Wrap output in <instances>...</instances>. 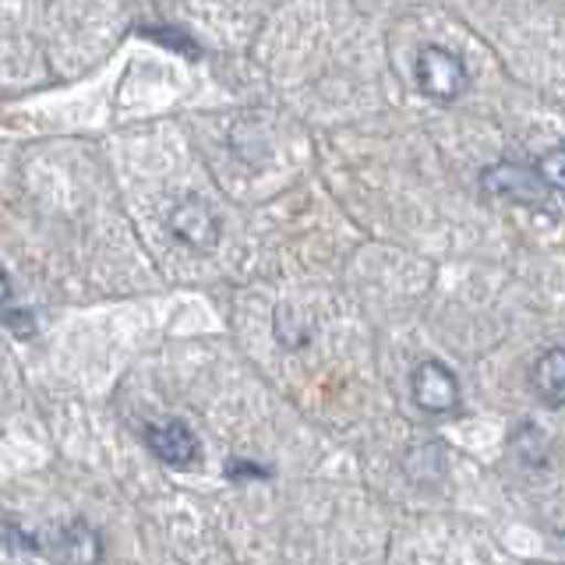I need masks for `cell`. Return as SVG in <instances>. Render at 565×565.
Listing matches in <instances>:
<instances>
[{
  "mask_svg": "<svg viewBox=\"0 0 565 565\" xmlns=\"http://www.w3.org/2000/svg\"><path fill=\"white\" fill-rule=\"evenodd\" d=\"M481 188L491 199L502 202H516L526 209H541L547 202H562V194H555L544 184V177L537 173V167L526 163H491L481 173Z\"/></svg>",
  "mask_w": 565,
  "mask_h": 565,
  "instance_id": "obj_1",
  "label": "cell"
},
{
  "mask_svg": "<svg viewBox=\"0 0 565 565\" xmlns=\"http://www.w3.org/2000/svg\"><path fill=\"white\" fill-rule=\"evenodd\" d=\"M417 85L428 99L449 103L459 93H467L470 71L459 53H452L446 46H424L417 53Z\"/></svg>",
  "mask_w": 565,
  "mask_h": 565,
  "instance_id": "obj_2",
  "label": "cell"
},
{
  "mask_svg": "<svg viewBox=\"0 0 565 565\" xmlns=\"http://www.w3.org/2000/svg\"><path fill=\"white\" fill-rule=\"evenodd\" d=\"M170 234L181 244L194 247V252H209V247L220 244V216L205 199L188 194L170 212Z\"/></svg>",
  "mask_w": 565,
  "mask_h": 565,
  "instance_id": "obj_3",
  "label": "cell"
},
{
  "mask_svg": "<svg viewBox=\"0 0 565 565\" xmlns=\"http://www.w3.org/2000/svg\"><path fill=\"white\" fill-rule=\"evenodd\" d=\"M146 446L159 463H167L173 470H191L202 459V441L184 420H167V424H152L146 431Z\"/></svg>",
  "mask_w": 565,
  "mask_h": 565,
  "instance_id": "obj_4",
  "label": "cell"
},
{
  "mask_svg": "<svg viewBox=\"0 0 565 565\" xmlns=\"http://www.w3.org/2000/svg\"><path fill=\"white\" fill-rule=\"evenodd\" d=\"M411 388H414L417 406H420V411H428V414H449V411H456V403H459V382L441 361L417 364Z\"/></svg>",
  "mask_w": 565,
  "mask_h": 565,
  "instance_id": "obj_5",
  "label": "cell"
},
{
  "mask_svg": "<svg viewBox=\"0 0 565 565\" xmlns=\"http://www.w3.org/2000/svg\"><path fill=\"white\" fill-rule=\"evenodd\" d=\"M530 385H534V393L552 406V411H558L565 399V350L562 347L541 353L534 371H530Z\"/></svg>",
  "mask_w": 565,
  "mask_h": 565,
  "instance_id": "obj_6",
  "label": "cell"
},
{
  "mask_svg": "<svg viewBox=\"0 0 565 565\" xmlns=\"http://www.w3.org/2000/svg\"><path fill=\"white\" fill-rule=\"evenodd\" d=\"M53 558H64V562H99L103 558V544L96 530H88L85 523H75L61 530V541H57V552Z\"/></svg>",
  "mask_w": 565,
  "mask_h": 565,
  "instance_id": "obj_7",
  "label": "cell"
},
{
  "mask_svg": "<svg viewBox=\"0 0 565 565\" xmlns=\"http://www.w3.org/2000/svg\"><path fill=\"white\" fill-rule=\"evenodd\" d=\"M537 173L544 177V184L552 188L555 194L565 191V149H552L547 156L537 159Z\"/></svg>",
  "mask_w": 565,
  "mask_h": 565,
  "instance_id": "obj_8",
  "label": "cell"
},
{
  "mask_svg": "<svg viewBox=\"0 0 565 565\" xmlns=\"http://www.w3.org/2000/svg\"><path fill=\"white\" fill-rule=\"evenodd\" d=\"M226 477L230 481H258V477H273V467H258V463L234 459V463H226Z\"/></svg>",
  "mask_w": 565,
  "mask_h": 565,
  "instance_id": "obj_9",
  "label": "cell"
},
{
  "mask_svg": "<svg viewBox=\"0 0 565 565\" xmlns=\"http://www.w3.org/2000/svg\"><path fill=\"white\" fill-rule=\"evenodd\" d=\"M0 322H4L8 329H14L18 335H32L35 332V318L29 311H14V308H0Z\"/></svg>",
  "mask_w": 565,
  "mask_h": 565,
  "instance_id": "obj_10",
  "label": "cell"
},
{
  "mask_svg": "<svg viewBox=\"0 0 565 565\" xmlns=\"http://www.w3.org/2000/svg\"><path fill=\"white\" fill-rule=\"evenodd\" d=\"M8 300H11V279H8L4 269H0V308H4Z\"/></svg>",
  "mask_w": 565,
  "mask_h": 565,
  "instance_id": "obj_11",
  "label": "cell"
}]
</instances>
